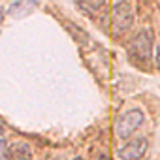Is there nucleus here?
<instances>
[{"instance_id":"obj_1","label":"nucleus","mask_w":160,"mask_h":160,"mask_svg":"<svg viewBox=\"0 0 160 160\" xmlns=\"http://www.w3.org/2000/svg\"><path fill=\"white\" fill-rule=\"evenodd\" d=\"M151 55H152V34L151 30H141L134 36V40L128 45V58L130 62H134L138 68H149L151 62Z\"/></svg>"},{"instance_id":"obj_2","label":"nucleus","mask_w":160,"mask_h":160,"mask_svg":"<svg viewBox=\"0 0 160 160\" xmlns=\"http://www.w3.org/2000/svg\"><path fill=\"white\" fill-rule=\"evenodd\" d=\"M143 121H145V115L141 113V109H128L117 117L115 132L121 139H126L143 124Z\"/></svg>"},{"instance_id":"obj_3","label":"nucleus","mask_w":160,"mask_h":160,"mask_svg":"<svg viewBox=\"0 0 160 160\" xmlns=\"http://www.w3.org/2000/svg\"><path fill=\"white\" fill-rule=\"evenodd\" d=\"M134 23V6L130 2H115L113 6V27L117 34L126 32Z\"/></svg>"},{"instance_id":"obj_4","label":"nucleus","mask_w":160,"mask_h":160,"mask_svg":"<svg viewBox=\"0 0 160 160\" xmlns=\"http://www.w3.org/2000/svg\"><path fill=\"white\" fill-rule=\"evenodd\" d=\"M147 139L145 138H138L134 141H128L126 145H122L119 149V158L121 160H139L145 151H147Z\"/></svg>"},{"instance_id":"obj_5","label":"nucleus","mask_w":160,"mask_h":160,"mask_svg":"<svg viewBox=\"0 0 160 160\" xmlns=\"http://www.w3.org/2000/svg\"><path fill=\"white\" fill-rule=\"evenodd\" d=\"M8 158L10 160H32L30 147L27 143H15V145H12L10 152H8Z\"/></svg>"},{"instance_id":"obj_6","label":"nucleus","mask_w":160,"mask_h":160,"mask_svg":"<svg viewBox=\"0 0 160 160\" xmlns=\"http://www.w3.org/2000/svg\"><path fill=\"white\" fill-rule=\"evenodd\" d=\"M34 8V4H23V2H17V4H13L12 8H10V13L12 15H19V12H21V15L25 13V12H30Z\"/></svg>"},{"instance_id":"obj_7","label":"nucleus","mask_w":160,"mask_h":160,"mask_svg":"<svg viewBox=\"0 0 160 160\" xmlns=\"http://www.w3.org/2000/svg\"><path fill=\"white\" fill-rule=\"evenodd\" d=\"M0 160H6V141L0 139Z\"/></svg>"},{"instance_id":"obj_8","label":"nucleus","mask_w":160,"mask_h":160,"mask_svg":"<svg viewBox=\"0 0 160 160\" xmlns=\"http://www.w3.org/2000/svg\"><path fill=\"white\" fill-rule=\"evenodd\" d=\"M156 66H158V70H160V45H158V49H156Z\"/></svg>"},{"instance_id":"obj_9","label":"nucleus","mask_w":160,"mask_h":160,"mask_svg":"<svg viewBox=\"0 0 160 160\" xmlns=\"http://www.w3.org/2000/svg\"><path fill=\"white\" fill-rule=\"evenodd\" d=\"M98 160H109V158H108V156H106V154H102V156H100V158H98Z\"/></svg>"},{"instance_id":"obj_10","label":"nucleus","mask_w":160,"mask_h":160,"mask_svg":"<svg viewBox=\"0 0 160 160\" xmlns=\"http://www.w3.org/2000/svg\"><path fill=\"white\" fill-rule=\"evenodd\" d=\"M2 15H4V12H2V8H0V21H2Z\"/></svg>"},{"instance_id":"obj_11","label":"nucleus","mask_w":160,"mask_h":160,"mask_svg":"<svg viewBox=\"0 0 160 160\" xmlns=\"http://www.w3.org/2000/svg\"><path fill=\"white\" fill-rule=\"evenodd\" d=\"M2 130H4V126H2V122H0V132H2Z\"/></svg>"},{"instance_id":"obj_12","label":"nucleus","mask_w":160,"mask_h":160,"mask_svg":"<svg viewBox=\"0 0 160 160\" xmlns=\"http://www.w3.org/2000/svg\"><path fill=\"white\" fill-rule=\"evenodd\" d=\"M75 160H83V158H75Z\"/></svg>"}]
</instances>
